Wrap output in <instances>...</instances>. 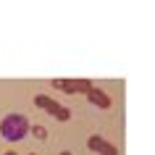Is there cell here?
Masks as SVG:
<instances>
[{
	"label": "cell",
	"instance_id": "4",
	"mask_svg": "<svg viewBox=\"0 0 155 155\" xmlns=\"http://www.w3.org/2000/svg\"><path fill=\"white\" fill-rule=\"evenodd\" d=\"M105 145H108V142H105L103 137H100V134H92V137L87 139V147H90L92 153H100V150H103Z\"/></svg>",
	"mask_w": 155,
	"mask_h": 155
},
{
	"label": "cell",
	"instance_id": "7",
	"mask_svg": "<svg viewBox=\"0 0 155 155\" xmlns=\"http://www.w3.org/2000/svg\"><path fill=\"white\" fill-rule=\"evenodd\" d=\"M100 155H118V150H116L113 145H105L103 150H100Z\"/></svg>",
	"mask_w": 155,
	"mask_h": 155
},
{
	"label": "cell",
	"instance_id": "5",
	"mask_svg": "<svg viewBox=\"0 0 155 155\" xmlns=\"http://www.w3.org/2000/svg\"><path fill=\"white\" fill-rule=\"evenodd\" d=\"M29 131H32L34 134V139H48V129H45V126H29Z\"/></svg>",
	"mask_w": 155,
	"mask_h": 155
},
{
	"label": "cell",
	"instance_id": "3",
	"mask_svg": "<svg viewBox=\"0 0 155 155\" xmlns=\"http://www.w3.org/2000/svg\"><path fill=\"white\" fill-rule=\"evenodd\" d=\"M34 105L45 108V110H50V113L55 116V110H58V108H61V103H55V100H50L48 95H37V97H34Z\"/></svg>",
	"mask_w": 155,
	"mask_h": 155
},
{
	"label": "cell",
	"instance_id": "6",
	"mask_svg": "<svg viewBox=\"0 0 155 155\" xmlns=\"http://www.w3.org/2000/svg\"><path fill=\"white\" fill-rule=\"evenodd\" d=\"M55 118H58V121H68V118H71V110H68V108H63V105H61V108H58V110H55Z\"/></svg>",
	"mask_w": 155,
	"mask_h": 155
},
{
	"label": "cell",
	"instance_id": "2",
	"mask_svg": "<svg viewBox=\"0 0 155 155\" xmlns=\"http://www.w3.org/2000/svg\"><path fill=\"white\" fill-rule=\"evenodd\" d=\"M87 97H90L92 105H97V108H108V105H110V97H108L103 90H97V87H92V90L87 92Z\"/></svg>",
	"mask_w": 155,
	"mask_h": 155
},
{
	"label": "cell",
	"instance_id": "1",
	"mask_svg": "<svg viewBox=\"0 0 155 155\" xmlns=\"http://www.w3.org/2000/svg\"><path fill=\"white\" fill-rule=\"evenodd\" d=\"M0 134L5 142H21L29 134V118L24 113H8L0 121Z\"/></svg>",
	"mask_w": 155,
	"mask_h": 155
},
{
	"label": "cell",
	"instance_id": "10",
	"mask_svg": "<svg viewBox=\"0 0 155 155\" xmlns=\"http://www.w3.org/2000/svg\"><path fill=\"white\" fill-rule=\"evenodd\" d=\"M29 155H37V153H29Z\"/></svg>",
	"mask_w": 155,
	"mask_h": 155
},
{
	"label": "cell",
	"instance_id": "8",
	"mask_svg": "<svg viewBox=\"0 0 155 155\" xmlns=\"http://www.w3.org/2000/svg\"><path fill=\"white\" fill-rule=\"evenodd\" d=\"M3 155H18V153H16V150H5Z\"/></svg>",
	"mask_w": 155,
	"mask_h": 155
},
{
	"label": "cell",
	"instance_id": "9",
	"mask_svg": "<svg viewBox=\"0 0 155 155\" xmlns=\"http://www.w3.org/2000/svg\"><path fill=\"white\" fill-rule=\"evenodd\" d=\"M61 155H71V153H68V150H63V153H61Z\"/></svg>",
	"mask_w": 155,
	"mask_h": 155
}]
</instances>
